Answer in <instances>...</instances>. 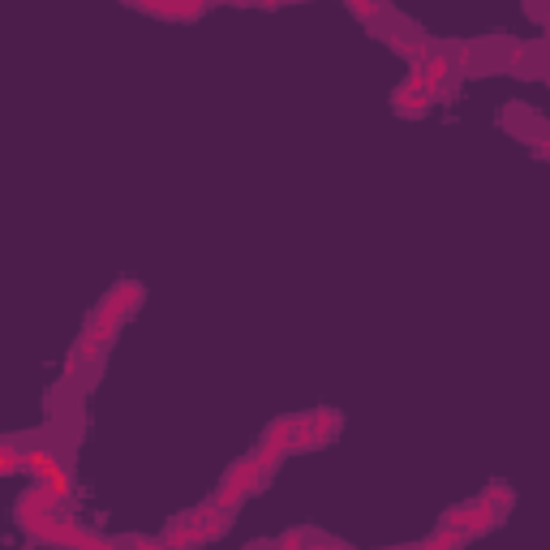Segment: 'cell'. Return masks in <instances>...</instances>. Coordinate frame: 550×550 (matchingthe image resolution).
Returning <instances> with one entry per match:
<instances>
[{"label":"cell","instance_id":"7c38bea8","mask_svg":"<svg viewBox=\"0 0 550 550\" xmlns=\"http://www.w3.org/2000/svg\"><path fill=\"white\" fill-rule=\"evenodd\" d=\"M125 546H129V550H168L159 538H134V542H125Z\"/></svg>","mask_w":550,"mask_h":550},{"label":"cell","instance_id":"7a4b0ae2","mask_svg":"<svg viewBox=\"0 0 550 550\" xmlns=\"http://www.w3.org/2000/svg\"><path fill=\"white\" fill-rule=\"evenodd\" d=\"M443 529H456L465 542H473L477 533H486V529H495L499 525V516L486 508L482 499H473V503H460V508H452V512H443V520H439Z\"/></svg>","mask_w":550,"mask_h":550},{"label":"cell","instance_id":"9c48e42d","mask_svg":"<svg viewBox=\"0 0 550 550\" xmlns=\"http://www.w3.org/2000/svg\"><path fill=\"white\" fill-rule=\"evenodd\" d=\"M482 503H486V508L503 520V516H508V508L516 503V495H512V486H508V482H495V486H490L486 495H482Z\"/></svg>","mask_w":550,"mask_h":550},{"label":"cell","instance_id":"ba28073f","mask_svg":"<svg viewBox=\"0 0 550 550\" xmlns=\"http://www.w3.org/2000/svg\"><path fill=\"white\" fill-rule=\"evenodd\" d=\"M138 13H151V18H164V22H198L207 5H134Z\"/></svg>","mask_w":550,"mask_h":550},{"label":"cell","instance_id":"52a82bcc","mask_svg":"<svg viewBox=\"0 0 550 550\" xmlns=\"http://www.w3.org/2000/svg\"><path fill=\"white\" fill-rule=\"evenodd\" d=\"M56 469V456H52V447H43V443H35V447H22V473H31L35 482H43Z\"/></svg>","mask_w":550,"mask_h":550},{"label":"cell","instance_id":"6da1fadb","mask_svg":"<svg viewBox=\"0 0 550 550\" xmlns=\"http://www.w3.org/2000/svg\"><path fill=\"white\" fill-rule=\"evenodd\" d=\"M258 486H267V473H263V469H258V465H254V456H245V460H237V465H233V469H228V473H224V482H220V490H215V495H211V499H215V503H220V508H224V512H237V508H241V503H245V499H250V495H254V490H258Z\"/></svg>","mask_w":550,"mask_h":550},{"label":"cell","instance_id":"30bf717a","mask_svg":"<svg viewBox=\"0 0 550 550\" xmlns=\"http://www.w3.org/2000/svg\"><path fill=\"white\" fill-rule=\"evenodd\" d=\"M18 469H22V447H18V439H0V477L18 473Z\"/></svg>","mask_w":550,"mask_h":550},{"label":"cell","instance_id":"277c9868","mask_svg":"<svg viewBox=\"0 0 550 550\" xmlns=\"http://www.w3.org/2000/svg\"><path fill=\"white\" fill-rule=\"evenodd\" d=\"M185 516L194 520V529H198V538H202V542H215V538H224V533H228V525H233V512H224L215 499L198 503V508H194V512H185Z\"/></svg>","mask_w":550,"mask_h":550},{"label":"cell","instance_id":"8fae6325","mask_svg":"<svg viewBox=\"0 0 550 550\" xmlns=\"http://www.w3.org/2000/svg\"><path fill=\"white\" fill-rule=\"evenodd\" d=\"M280 550H310L306 546V529H288L280 538Z\"/></svg>","mask_w":550,"mask_h":550},{"label":"cell","instance_id":"3957f363","mask_svg":"<svg viewBox=\"0 0 550 550\" xmlns=\"http://www.w3.org/2000/svg\"><path fill=\"white\" fill-rule=\"evenodd\" d=\"M392 108L400 117H422V112H430V91H426V78L417 74V69H409L404 82L392 91Z\"/></svg>","mask_w":550,"mask_h":550},{"label":"cell","instance_id":"5b68a950","mask_svg":"<svg viewBox=\"0 0 550 550\" xmlns=\"http://www.w3.org/2000/svg\"><path fill=\"white\" fill-rule=\"evenodd\" d=\"M138 301H142V284L138 280H121L104 301H99V310H108V314H117V318H129V314L138 310Z\"/></svg>","mask_w":550,"mask_h":550},{"label":"cell","instance_id":"8992f818","mask_svg":"<svg viewBox=\"0 0 550 550\" xmlns=\"http://www.w3.org/2000/svg\"><path fill=\"white\" fill-rule=\"evenodd\" d=\"M306 426H310V443H314V447H327V443L340 434L344 417H340L336 409H318V413H306Z\"/></svg>","mask_w":550,"mask_h":550}]
</instances>
